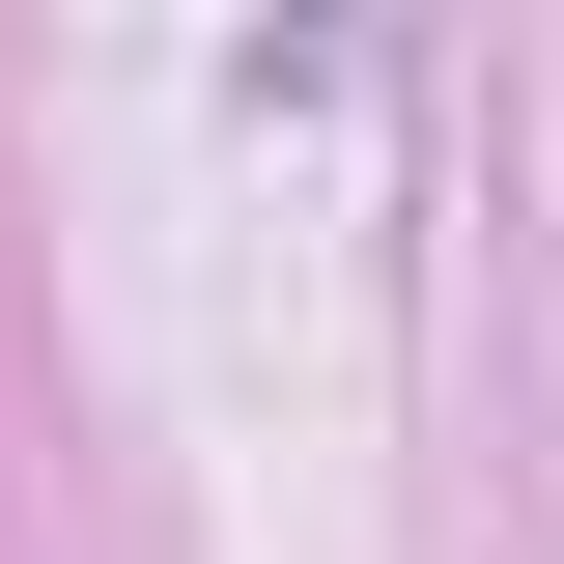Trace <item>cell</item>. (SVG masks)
I'll return each mask as SVG.
<instances>
[]
</instances>
